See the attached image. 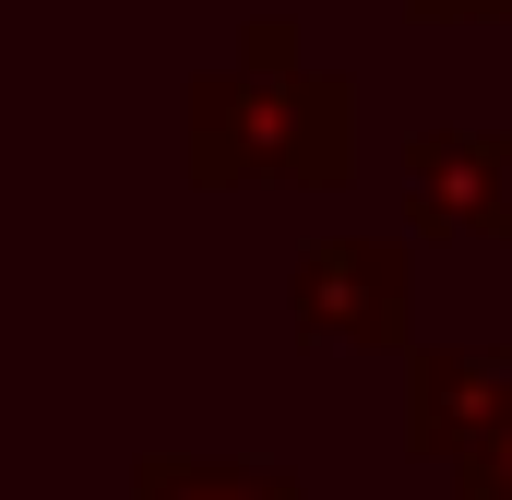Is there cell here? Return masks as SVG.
I'll return each instance as SVG.
<instances>
[{
    "instance_id": "3",
    "label": "cell",
    "mask_w": 512,
    "mask_h": 500,
    "mask_svg": "<svg viewBox=\"0 0 512 500\" xmlns=\"http://www.w3.org/2000/svg\"><path fill=\"white\" fill-rule=\"evenodd\" d=\"M393 191H405V227L417 239L512 250V131L501 120H429L393 155Z\"/></svg>"
},
{
    "instance_id": "2",
    "label": "cell",
    "mask_w": 512,
    "mask_h": 500,
    "mask_svg": "<svg viewBox=\"0 0 512 500\" xmlns=\"http://www.w3.org/2000/svg\"><path fill=\"white\" fill-rule=\"evenodd\" d=\"M286 322L310 334V346H358V358H382L417 334V262L393 239H310L286 262Z\"/></svg>"
},
{
    "instance_id": "1",
    "label": "cell",
    "mask_w": 512,
    "mask_h": 500,
    "mask_svg": "<svg viewBox=\"0 0 512 500\" xmlns=\"http://www.w3.org/2000/svg\"><path fill=\"white\" fill-rule=\"evenodd\" d=\"M191 191H346L358 179V84L298 60V24L251 12L239 60H215L179 96Z\"/></svg>"
},
{
    "instance_id": "5",
    "label": "cell",
    "mask_w": 512,
    "mask_h": 500,
    "mask_svg": "<svg viewBox=\"0 0 512 500\" xmlns=\"http://www.w3.org/2000/svg\"><path fill=\"white\" fill-rule=\"evenodd\" d=\"M131 500H322V489H298L274 465H215V453H143Z\"/></svg>"
},
{
    "instance_id": "4",
    "label": "cell",
    "mask_w": 512,
    "mask_h": 500,
    "mask_svg": "<svg viewBox=\"0 0 512 500\" xmlns=\"http://www.w3.org/2000/svg\"><path fill=\"white\" fill-rule=\"evenodd\" d=\"M512 429V346H417L405 358V441L465 465L477 441Z\"/></svg>"
},
{
    "instance_id": "6",
    "label": "cell",
    "mask_w": 512,
    "mask_h": 500,
    "mask_svg": "<svg viewBox=\"0 0 512 500\" xmlns=\"http://www.w3.org/2000/svg\"><path fill=\"white\" fill-rule=\"evenodd\" d=\"M417 24H512V0H405Z\"/></svg>"
}]
</instances>
